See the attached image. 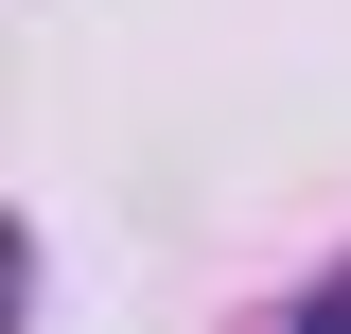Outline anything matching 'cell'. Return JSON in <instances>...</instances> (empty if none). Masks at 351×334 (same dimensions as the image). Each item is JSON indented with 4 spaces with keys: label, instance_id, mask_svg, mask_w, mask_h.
Listing matches in <instances>:
<instances>
[{
    "label": "cell",
    "instance_id": "obj_1",
    "mask_svg": "<svg viewBox=\"0 0 351 334\" xmlns=\"http://www.w3.org/2000/svg\"><path fill=\"white\" fill-rule=\"evenodd\" d=\"M299 334H351V264H334V282H316V299H299Z\"/></svg>",
    "mask_w": 351,
    "mask_h": 334
}]
</instances>
